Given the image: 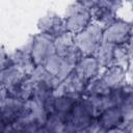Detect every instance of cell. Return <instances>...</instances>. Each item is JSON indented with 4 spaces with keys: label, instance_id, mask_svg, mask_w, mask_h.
Segmentation results:
<instances>
[{
    "label": "cell",
    "instance_id": "20",
    "mask_svg": "<svg viewBox=\"0 0 133 133\" xmlns=\"http://www.w3.org/2000/svg\"><path fill=\"white\" fill-rule=\"evenodd\" d=\"M86 133H107V130H105L100 124L97 122V119L92 121L90 126L86 129Z\"/></svg>",
    "mask_w": 133,
    "mask_h": 133
},
{
    "label": "cell",
    "instance_id": "4",
    "mask_svg": "<svg viewBox=\"0 0 133 133\" xmlns=\"http://www.w3.org/2000/svg\"><path fill=\"white\" fill-rule=\"evenodd\" d=\"M88 82L82 79L76 72H73L53 90L54 97H69L73 99H80L84 94Z\"/></svg>",
    "mask_w": 133,
    "mask_h": 133
},
{
    "label": "cell",
    "instance_id": "11",
    "mask_svg": "<svg viewBox=\"0 0 133 133\" xmlns=\"http://www.w3.org/2000/svg\"><path fill=\"white\" fill-rule=\"evenodd\" d=\"M101 79L110 89L123 87L126 85V70L117 65L110 66L106 70Z\"/></svg>",
    "mask_w": 133,
    "mask_h": 133
},
{
    "label": "cell",
    "instance_id": "21",
    "mask_svg": "<svg viewBox=\"0 0 133 133\" xmlns=\"http://www.w3.org/2000/svg\"><path fill=\"white\" fill-rule=\"evenodd\" d=\"M107 133H126V132L121 128H113V129L108 130Z\"/></svg>",
    "mask_w": 133,
    "mask_h": 133
},
{
    "label": "cell",
    "instance_id": "19",
    "mask_svg": "<svg viewBox=\"0 0 133 133\" xmlns=\"http://www.w3.org/2000/svg\"><path fill=\"white\" fill-rule=\"evenodd\" d=\"M11 61L9 59V57L7 56L6 52L4 51V49L2 47H0V71L11 65Z\"/></svg>",
    "mask_w": 133,
    "mask_h": 133
},
{
    "label": "cell",
    "instance_id": "8",
    "mask_svg": "<svg viewBox=\"0 0 133 133\" xmlns=\"http://www.w3.org/2000/svg\"><path fill=\"white\" fill-rule=\"evenodd\" d=\"M23 103L24 102L11 97H7L2 102L0 105V116L6 126L12 125L18 119L23 107Z\"/></svg>",
    "mask_w": 133,
    "mask_h": 133
},
{
    "label": "cell",
    "instance_id": "2",
    "mask_svg": "<svg viewBox=\"0 0 133 133\" xmlns=\"http://www.w3.org/2000/svg\"><path fill=\"white\" fill-rule=\"evenodd\" d=\"M64 24L68 32L76 35L83 31L92 21L91 15L88 9H86L81 2H75L68 6L65 10Z\"/></svg>",
    "mask_w": 133,
    "mask_h": 133
},
{
    "label": "cell",
    "instance_id": "18",
    "mask_svg": "<svg viewBox=\"0 0 133 133\" xmlns=\"http://www.w3.org/2000/svg\"><path fill=\"white\" fill-rule=\"evenodd\" d=\"M110 88L105 84V82L100 79H94L91 80L88 85L86 86V89L84 91V96L87 98L89 97H100V96H106L110 92Z\"/></svg>",
    "mask_w": 133,
    "mask_h": 133
},
{
    "label": "cell",
    "instance_id": "15",
    "mask_svg": "<svg viewBox=\"0 0 133 133\" xmlns=\"http://www.w3.org/2000/svg\"><path fill=\"white\" fill-rule=\"evenodd\" d=\"M77 100L78 99H73L69 97H55L53 113H56L57 115L66 121Z\"/></svg>",
    "mask_w": 133,
    "mask_h": 133
},
{
    "label": "cell",
    "instance_id": "13",
    "mask_svg": "<svg viewBox=\"0 0 133 133\" xmlns=\"http://www.w3.org/2000/svg\"><path fill=\"white\" fill-rule=\"evenodd\" d=\"M97 118V122L100 124V126H102L107 131L113 128H119L124 122L122 113L117 107H112L105 110Z\"/></svg>",
    "mask_w": 133,
    "mask_h": 133
},
{
    "label": "cell",
    "instance_id": "5",
    "mask_svg": "<svg viewBox=\"0 0 133 133\" xmlns=\"http://www.w3.org/2000/svg\"><path fill=\"white\" fill-rule=\"evenodd\" d=\"M131 25L123 20H115L103 30V43L111 45L127 44L131 39Z\"/></svg>",
    "mask_w": 133,
    "mask_h": 133
},
{
    "label": "cell",
    "instance_id": "7",
    "mask_svg": "<svg viewBox=\"0 0 133 133\" xmlns=\"http://www.w3.org/2000/svg\"><path fill=\"white\" fill-rule=\"evenodd\" d=\"M44 68L55 79L57 85H59L74 70L72 65H70L63 58L56 54L47 60V62L44 64Z\"/></svg>",
    "mask_w": 133,
    "mask_h": 133
},
{
    "label": "cell",
    "instance_id": "10",
    "mask_svg": "<svg viewBox=\"0 0 133 133\" xmlns=\"http://www.w3.org/2000/svg\"><path fill=\"white\" fill-rule=\"evenodd\" d=\"M100 70V65L94 56H84L74 68V71L88 83L94 80Z\"/></svg>",
    "mask_w": 133,
    "mask_h": 133
},
{
    "label": "cell",
    "instance_id": "1",
    "mask_svg": "<svg viewBox=\"0 0 133 133\" xmlns=\"http://www.w3.org/2000/svg\"><path fill=\"white\" fill-rule=\"evenodd\" d=\"M103 28L96 22H91L83 31L74 36L76 46L84 56H92L103 43Z\"/></svg>",
    "mask_w": 133,
    "mask_h": 133
},
{
    "label": "cell",
    "instance_id": "12",
    "mask_svg": "<svg viewBox=\"0 0 133 133\" xmlns=\"http://www.w3.org/2000/svg\"><path fill=\"white\" fill-rule=\"evenodd\" d=\"M26 76L28 75H26L21 69L11 64L0 71V86L8 89L20 82Z\"/></svg>",
    "mask_w": 133,
    "mask_h": 133
},
{
    "label": "cell",
    "instance_id": "17",
    "mask_svg": "<svg viewBox=\"0 0 133 133\" xmlns=\"http://www.w3.org/2000/svg\"><path fill=\"white\" fill-rule=\"evenodd\" d=\"M44 128L47 133H64L66 128V121L56 113H51L48 115Z\"/></svg>",
    "mask_w": 133,
    "mask_h": 133
},
{
    "label": "cell",
    "instance_id": "3",
    "mask_svg": "<svg viewBox=\"0 0 133 133\" xmlns=\"http://www.w3.org/2000/svg\"><path fill=\"white\" fill-rule=\"evenodd\" d=\"M55 54L54 38L50 35L39 33L32 38L31 45V57L35 64L44 65L47 60Z\"/></svg>",
    "mask_w": 133,
    "mask_h": 133
},
{
    "label": "cell",
    "instance_id": "6",
    "mask_svg": "<svg viewBox=\"0 0 133 133\" xmlns=\"http://www.w3.org/2000/svg\"><path fill=\"white\" fill-rule=\"evenodd\" d=\"M37 27L42 33L50 35L53 38L66 32L64 20L52 11H49L38 20Z\"/></svg>",
    "mask_w": 133,
    "mask_h": 133
},
{
    "label": "cell",
    "instance_id": "9",
    "mask_svg": "<svg viewBox=\"0 0 133 133\" xmlns=\"http://www.w3.org/2000/svg\"><path fill=\"white\" fill-rule=\"evenodd\" d=\"M6 90H7L8 97L25 102L32 99L33 90H34V81L31 79L30 76H26L16 85L11 86Z\"/></svg>",
    "mask_w": 133,
    "mask_h": 133
},
{
    "label": "cell",
    "instance_id": "16",
    "mask_svg": "<svg viewBox=\"0 0 133 133\" xmlns=\"http://www.w3.org/2000/svg\"><path fill=\"white\" fill-rule=\"evenodd\" d=\"M130 42L123 45H115L113 50V59L114 65L121 66L123 69H127L130 62Z\"/></svg>",
    "mask_w": 133,
    "mask_h": 133
},
{
    "label": "cell",
    "instance_id": "14",
    "mask_svg": "<svg viewBox=\"0 0 133 133\" xmlns=\"http://www.w3.org/2000/svg\"><path fill=\"white\" fill-rule=\"evenodd\" d=\"M113 50H114V45L107 43H102L100 45V47L94 54V57L96 58L100 66L108 69L114 65Z\"/></svg>",
    "mask_w": 133,
    "mask_h": 133
}]
</instances>
